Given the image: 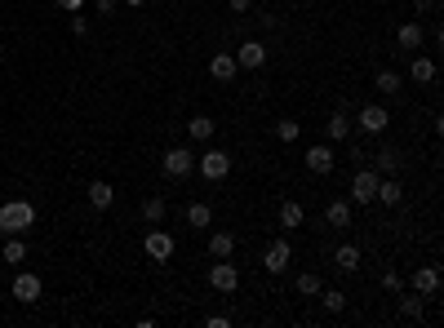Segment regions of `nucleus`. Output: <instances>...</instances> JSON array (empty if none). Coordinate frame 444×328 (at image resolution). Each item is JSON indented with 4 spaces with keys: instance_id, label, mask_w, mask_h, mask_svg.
<instances>
[{
    "instance_id": "2",
    "label": "nucleus",
    "mask_w": 444,
    "mask_h": 328,
    "mask_svg": "<svg viewBox=\"0 0 444 328\" xmlns=\"http://www.w3.org/2000/svg\"><path fill=\"white\" fill-rule=\"evenodd\" d=\"M160 173L164 177H187V173H195V156L187 151V146H169V151H164V160H160Z\"/></svg>"
},
{
    "instance_id": "3",
    "label": "nucleus",
    "mask_w": 444,
    "mask_h": 328,
    "mask_svg": "<svg viewBox=\"0 0 444 328\" xmlns=\"http://www.w3.org/2000/svg\"><path fill=\"white\" fill-rule=\"evenodd\" d=\"M195 169H200L209 182H222V177L232 173V151H205L200 160H195Z\"/></svg>"
},
{
    "instance_id": "34",
    "label": "nucleus",
    "mask_w": 444,
    "mask_h": 328,
    "mask_svg": "<svg viewBox=\"0 0 444 328\" xmlns=\"http://www.w3.org/2000/svg\"><path fill=\"white\" fill-rule=\"evenodd\" d=\"M205 328H232V320H227V315H209Z\"/></svg>"
},
{
    "instance_id": "20",
    "label": "nucleus",
    "mask_w": 444,
    "mask_h": 328,
    "mask_svg": "<svg viewBox=\"0 0 444 328\" xmlns=\"http://www.w3.org/2000/svg\"><path fill=\"white\" fill-rule=\"evenodd\" d=\"M0 257H5L9 266H23V262H27V244H23L18 235H9V240H5V249H0Z\"/></svg>"
},
{
    "instance_id": "9",
    "label": "nucleus",
    "mask_w": 444,
    "mask_h": 328,
    "mask_svg": "<svg viewBox=\"0 0 444 328\" xmlns=\"http://www.w3.org/2000/svg\"><path fill=\"white\" fill-rule=\"evenodd\" d=\"M262 62H267V45H262V40H244V45L236 49V67H244V71H258Z\"/></svg>"
},
{
    "instance_id": "17",
    "label": "nucleus",
    "mask_w": 444,
    "mask_h": 328,
    "mask_svg": "<svg viewBox=\"0 0 444 328\" xmlns=\"http://www.w3.org/2000/svg\"><path fill=\"white\" fill-rule=\"evenodd\" d=\"M142 218L147 222H164V218H169V200H164V195H152V200H142Z\"/></svg>"
},
{
    "instance_id": "22",
    "label": "nucleus",
    "mask_w": 444,
    "mask_h": 328,
    "mask_svg": "<svg viewBox=\"0 0 444 328\" xmlns=\"http://www.w3.org/2000/svg\"><path fill=\"white\" fill-rule=\"evenodd\" d=\"M324 134H329V142H347V134H351V120H347V116L338 111V116H329Z\"/></svg>"
},
{
    "instance_id": "21",
    "label": "nucleus",
    "mask_w": 444,
    "mask_h": 328,
    "mask_svg": "<svg viewBox=\"0 0 444 328\" xmlns=\"http://www.w3.org/2000/svg\"><path fill=\"white\" fill-rule=\"evenodd\" d=\"M302 218H307V213H302V204H298V200H285V204H280V226H285V231L302 226Z\"/></svg>"
},
{
    "instance_id": "36",
    "label": "nucleus",
    "mask_w": 444,
    "mask_h": 328,
    "mask_svg": "<svg viewBox=\"0 0 444 328\" xmlns=\"http://www.w3.org/2000/svg\"><path fill=\"white\" fill-rule=\"evenodd\" d=\"M227 5H232L236 13H249V5H254V0H227Z\"/></svg>"
},
{
    "instance_id": "35",
    "label": "nucleus",
    "mask_w": 444,
    "mask_h": 328,
    "mask_svg": "<svg viewBox=\"0 0 444 328\" xmlns=\"http://www.w3.org/2000/svg\"><path fill=\"white\" fill-rule=\"evenodd\" d=\"M98 5V13H116V0H93Z\"/></svg>"
},
{
    "instance_id": "24",
    "label": "nucleus",
    "mask_w": 444,
    "mask_h": 328,
    "mask_svg": "<svg viewBox=\"0 0 444 328\" xmlns=\"http://www.w3.org/2000/svg\"><path fill=\"white\" fill-rule=\"evenodd\" d=\"M111 200H116V191H111L107 182H93V187H89V204H93V209H111Z\"/></svg>"
},
{
    "instance_id": "39",
    "label": "nucleus",
    "mask_w": 444,
    "mask_h": 328,
    "mask_svg": "<svg viewBox=\"0 0 444 328\" xmlns=\"http://www.w3.org/2000/svg\"><path fill=\"white\" fill-rule=\"evenodd\" d=\"M0 293H5V288H0Z\"/></svg>"
},
{
    "instance_id": "30",
    "label": "nucleus",
    "mask_w": 444,
    "mask_h": 328,
    "mask_svg": "<svg viewBox=\"0 0 444 328\" xmlns=\"http://www.w3.org/2000/svg\"><path fill=\"white\" fill-rule=\"evenodd\" d=\"M298 134H302L298 120H275V138L280 142H298Z\"/></svg>"
},
{
    "instance_id": "38",
    "label": "nucleus",
    "mask_w": 444,
    "mask_h": 328,
    "mask_svg": "<svg viewBox=\"0 0 444 328\" xmlns=\"http://www.w3.org/2000/svg\"><path fill=\"white\" fill-rule=\"evenodd\" d=\"M125 5H134V9H138V5H147V0H125Z\"/></svg>"
},
{
    "instance_id": "29",
    "label": "nucleus",
    "mask_w": 444,
    "mask_h": 328,
    "mask_svg": "<svg viewBox=\"0 0 444 328\" xmlns=\"http://www.w3.org/2000/svg\"><path fill=\"white\" fill-rule=\"evenodd\" d=\"M320 302H324V310H334V315H338V310H347V298H342L338 288H320Z\"/></svg>"
},
{
    "instance_id": "8",
    "label": "nucleus",
    "mask_w": 444,
    "mask_h": 328,
    "mask_svg": "<svg viewBox=\"0 0 444 328\" xmlns=\"http://www.w3.org/2000/svg\"><path fill=\"white\" fill-rule=\"evenodd\" d=\"M142 249H147V257H152V262H169L173 257V235L169 231H147Z\"/></svg>"
},
{
    "instance_id": "1",
    "label": "nucleus",
    "mask_w": 444,
    "mask_h": 328,
    "mask_svg": "<svg viewBox=\"0 0 444 328\" xmlns=\"http://www.w3.org/2000/svg\"><path fill=\"white\" fill-rule=\"evenodd\" d=\"M36 226V204L31 200H5L0 204V235H27Z\"/></svg>"
},
{
    "instance_id": "23",
    "label": "nucleus",
    "mask_w": 444,
    "mask_h": 328,
    "mask_svg": "<svg viewBox=\"0 0 444 328\" xmlns=\"http://www.w3.org/2000/svg\"><path fill=\"white\" fill-rule=\"evenodd\" d=\"M213 129H218V124H213L209 116H195V120H187V134H191V142H209V138H213Z\"/></svg>"
},
{
    "instance_id": "28",
    "label": "nucleus",
    "mask_w": 444,
    "mask_h": 328,
    "mask_svg": "<svg viewBox=\"0 0 444 328\" xmlns=\"http://www.w3.org/2000/svg\"><path fill=\"white\" fill-rule=\"evenodd\" d=\"M320 288H324V284H320L316 271H302V275H298V293H307V298H320Z\"/></svg>"
},
{
    "instance_id": "32",
    "label": "nucleus",
    "mask_w": 444,
    "mask_h": 328,
    "mask_svg": "<svg viewBox=\"0 0 444 328\" xmlns=\"http://www.w3.org/2000/svg\"><path fill=\"white\" fill-rule=\"evenodd\" d=\"M400 310H404L409 320H422V293H414V298H404V302H400Z\"/></svg>"
},
{
    "instance_id": "10",
    "label": "nucleus",
    "mask_w": 444,
    "mask_h": 328,
    "mask_svg": "<svg viewBox=\"0 0 444 328\" xmlns=\"http://www.w3.org/2000/svg\"><path fill=\"white\" fill-rule=\"evenodd\" d=\"M13 298H18L23 306L40 302V275H31V271H18V275H13Z\"/></svg>"
},
{
    "instance_id": "5",
    "label": "nucleus",
    "mask_w": 444,
    "mask_h": 328,
    "mask_svg": "<svg viewBox=\"0 0 444 328\" xmlns=\"http://www.w3.org/2000/svg\"><path fill=\"white\" fill-rule=\"evenodd\" d=\"M289 262H293L289 240H271V244H267V253H262V266H267L271 275H285V271H289Z\"/></svg>"
},
{
    "instance_id": "15",
    "label": "nucleus",
    "mask_w": 444,
    "mask_h": 328,
    "mask_svg": "<svg viewBox=\"0 0 444 328\" xmlns=\"http://www.w3.org/2000/svg\"><path fill=\"white\" fill-rule=\"evenodd\" d=\"M324 222H329V226H338V231H347V226H351V204H347V200H329Z\"/></svg>"
},
{
    "instance_id": "13",
    "label": "nucleus",
    "mask_w": 444,
    "mask_h": 328,
    "mask_svg": "<svg viewBox=\"0 0 444 328\" xmlns=\"http://www.w3.org/2000/svg\"><path fill=\"white\" fill-rule=\"evenodd\" d=\"M436 288H440V266H418V271H414V293L431 298Z\"/></svg>"
},
{
    "instance_id": "11",
    "label": "nucleus",
    "mask_w": 444,
    "mask_h": 328,
    "mask_svg": "<svg viewBox=\"0 0 444 328\" xmlns=\"http://www.w3.org/2000/svg\"><path fill=\"white\" fill-rule=\"evenodd\" d=\"M307 169L311 173H334V146H311V151H307Z\"/></svg>"
},
{
    "instance_id": "12",
    "label": "nucleus",
    "mask_w": 444,
    "mask_h": 328,
    "mask_svg": "<svg viewBox=\"0 0 444 328\" xmlns=\"http://www.w3.org/2000/svg\"><path fill=\"white\" fill-rule=\"evenodd\" d=\"M373 200H382L387 209H396V204L404 200V187H400V182H396V177H391V173H387V177H377V195H373Z\"/></svg>"
},
{
    "instance_id": "16",
    "label": "nucleus",
    "mask_w": 444,
    "mask_h": 328,
    "mask_svg": "<svg viewBox=\"0 0 444 328\" xmlns=\"http://www.w3.org/2000/svg\"><path fill=\"white\" fill-rule=\"evenodd\" d=\"M396 40H400V49H422V40H426V31H422V23H404L400 31H396Z\"/></svg>"
},
{
    "instance_id": "33",
    "label": "nucleus",
    "mask_w": 444,
    "mask_h": 328,
    "mask_svg": "<svg viewBox=\"0 0 444 328\" xmlns=\"http://www.w3.org/2000/svg\"><path fill=\"white\" fill-rule=\"evenodd\" d=\"M72 31H76V36H85V31H89V18H85V13H76V18H72Z\"/></svg>"
},
{
    "instance_id": "25",
    "label": "nucleus",
    "mask_w": 444,
    "mask_h": 328,
    "mask_svg": "<svg viewBox=\"0 0 444 328\" xmlns=\"http://www.w3.org/2000/svg\"><path fill=\"white\" fill-rule=\"evenodd\" d=\"M334 262H338V271H355L360 266V249L355 244H342V249L334 253Z\"/></svg>"
},
{
    "instance_id": "27",
    "label": "nucleus",
    "mask_w": 444,
    "mask_h": 328,
    "mask_svg": "<svg viewBox=\"0 0 444 328\" xmlns=\"http://www.w3.org/2000/svg\"><path fill=\"white\" fill-rule=\"evenodd\" d=\"M187 222H191V226H200V231H205V226L213 222V209H209V204H200V200H195V204H187Z\"/></svg>"
},
{
    "instance_id": "14",
    "label": "nucleus",
    "mask_w": 444,
    "mask_h": 328,
    "mask_svg": "<svg viewBox=\"0 0 444 328\" xmlns=\"http://www.w3.org/2000/svg\"><path fill=\"white\" fill-rule=\"evenodd\" d=\"M236 71H240L236 67V54H213L209 58V76L213 80H236Z\"/></svg>"
},
{
    "instance_id": "31",
    "label": "nucleus",
    "mask_w": 444,
    "mask_h": 328,
    "mask_svg": "<svg viewBox=\"0 0 444 328\" xmlns=\"http://www.w3.org/2000/svg\"><path fill=\"white\" fill-rule=\"evenodd\" d=\"M377 89L382 93H400V76L396 71H377Z\"/></svg>"
},
{
    "instance_id": "26",
    "label": "nucleus",
    "mask_w": 444,
    "mask_h": 328,
    "mask_svg": "<svg viewBox=\"0 0 444 328\" xmlns=\"http://www.w3.org/2000/svg\"><path fill=\"white\" fill-rule=\"evenodd\" d=\"M400 169V151H396V146H382V151H377V173H396Z\"/></svg>"
},
{
    "instance_id": "18",
    "label": "nucleus",
    "mask_w": 444,
    "mask_h": 328,
    "mask_svg": "<svg viewBox=\"0 0 444 328\" xmlns=\"http://www.w3.org/2000/svg\"><path fill=\"white\" fill-rule=\"evenodd\" d=\"M209 253H213V257H232V253H236V235H232V231H213V235H209Z\"/></svg>"
},
{
    "instance_id": "7",
    "label": "nucleus",
    "mask_w": 444,
    "mask_h": 328,
    "mask_svg": "<svg viewBox=\"0 0 444 328\" xmlns=\"http://www.w3.org/2000/svg\"><path fill=\"white\" fill-rule=\"evenodd\" d=\"M209 284L218 288V293H236L240 288V271L227 257H218V262H213V271H209Z\"/></svg>"
},
{
    "instance_id": "37",
    "label": "nucleus",
    "mask_w": 444,
    "mask_h": 328,
    "mask_svg": "<svg viewBox=\"0 0 444 328\" xmlns=\"http://www.w3.org/2000/svg\"><path fill=\"white\" fill-rule=\"evenodd\" d=\"M58 5L67 9V13H80V5H85V0H58Z\"/></svg>"
},
{
    "instance_id": "6",
    "label": "nucleus",
    "mask_w": 444,
    "mask_h": 328,
    "mask_svg": "<svg viewBox=\"0 0 444 328\" xmlns=\"http://www.w3.org/2000/svg\"><path fill=\"white\" fill-rule=\"evenodd\" d=\"M377 169H360L355 173V182H351V204H373V195H377Z\"/></svg>"
},
{
    "instance_id": "4",
    "label": "nucleus",
    "mask_w": 444,
    "mask_h": 328,
    "mask_svg": "<svg viewBox=\"0 0 444 328\" xmlns=\"http://www.w3.org/2000/svg\"><path fill=\"white\" fill-rule=\"evenodd\" d=\"M355 124L365 129V134H387V124H391V111L387 107H377V102H369V107H360V116H355Z\"/></svg>"
},
{
    "instance_id": "19",
    "label": "nucleus",
    "mask_w": 444,
    "mask_h": 328,
    "mask_svg": "<svg viewBox=\"0 0 444 328\" xmlns=\"http://www.w3.org/2000/svg\"><path fill=\"white\" fill-rule=\"evenodd\" d=\"M409 76H414L418 85H431V80H436V62H431V58H418V54H414V62H409Z\"/></svg>"
}]
</instances>
